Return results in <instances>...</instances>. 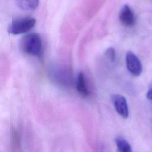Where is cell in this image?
Instances as JSON below:
<instances>
[{"label":"cell","mask_w":152,"mask_h":152,"mask_svg":"<svg viewBox=\"0 0 152 152\" xmlns=\"http://www.w3.org/2000/svg\"><path fill=\"white\" fill-rule=\"evenodd\" d=\"M21 51L30 56H39L42 49V40L41 36L36 33L26 34L20 42Z\"/></svg>","instance_id":"cell-1"},{"label":"cell","mask_w":152,"mask_h":152,"mask_svg":"<svg viewBox=\"0 0 152 152\" xmlns=\"http://www.w3.org/2000/svg\"><path fill=\"white\" fill-rule=\"evenodd\" d=\"M36 23V19L33 17L18 18L12 20L9 24L8 31L9 33L14 35L26 33L34 27Z\"/></svg>","instance_id":"cell-2"},{"label":"cell","mask_w":152,"mask_h":152,"mask_svg":"<svg viewBox=\"0 0 152 152\" xmlns=\"http://www.w3.org/2000/svg\"><path fill=\"white\" fill-rule=\"evenodd\" d=\"M126 64L128 71L134 75H140L142 71V66L138 58L131 51H128L126 55Z\"/></svg>","instance_id":"cell-3"},{"label":"cell","mask_w":152,"mask_h":152,"mask_svg":"<svg viewBox=\"0 0 152 152\" xmlns=\"http://www.w3.org/2000/svg\"><path fill=\"white\" fill-rule=\"evenodd\" d=\"M119 18L121 23L125 26L131 27L135 23V17L131 8L127 4H125L121 9Z\"/></svg>","instance_id":"cell-4"},{"label":"cell","mask_w":152,"mask_h":152,"mask_svg":"<svg viewBox=\"0 0 152 152\" xmlns=\"http://www.w3.org/2000/svg\"><path fill=\"white\" fill-rule=\"evenodd\" d=\"M111 99L117 112L124 118H127L129 115V112L125 98L122 95L113 94L112 96Z\"/></svg>","instance_id":"cell-5"},{"label":"cell","mask_w":152,"mask_h":152,"mask_svg":"<svg viewBox=\"0 0 152 152\" xmlns=\"http://www.w3.org/2000/svg\"><path fill=\"white\" fill-rule=\"evenodd\" d=\"M77 90L84 96H87L89 94L88 90L86 87V84L85 81L84 75L83 72H80L78 75L77 84H76Z\"/></svg>","instance_id":"cell-6"},{"label":"cell","mask_w":152,"mask_h":152,"mask_svg":"<svg viewBox=\"0 0 152 152\" xmlns=\"http://www.w3.org/2000/svg\"><path fill=\"white\" fill-rule=\"evenodd\" d=\"M18 6L24 10H33L39 5V0H15Z\"/></svg>","instance_id":"cell-7"},{"label":"cell","mask_w":152,"mask_h":152,"mask_svg":"<svg viewBox=\"0 0 152 152\" xmlns=\"http://www.w3.org/2000/svg\"><path fill=\"white\" fill-rule=\"evenodd\" d=\"M118 150L121 152H131V147L129 142L121 137H118L115 140Z\"/></svg>","instance_id":"cell-8"},{"label":"cell","mask_w":152,"mask_h":152,"mask_svg":"<svg viewBox=\"0 0 152 152\" xmlns=\"http://www.w3.org/2000/svg\"><path fill=\"white\" fill-rule=\"evenodd\" d=\"M12 134H11V144L13 145V147L18 148L20 145V141H19V136L18 135V132L16 129H14L12 131Z\"/></svg>","instance_id":"cell-9"},{"label":"cell","mask_w":152,"mask_h":152,"mask_svg":"<svg viewBox=\"0 0 152 152\" xmlns=\"http://www.w3.org/2000/svg\"><path fill=\"white\" fill-rule=\"evenodd\" d=\"M106 54L107 57L112 62H114L115 61V50L113 48H109L106 50Z\"/></svg>","instance_id":"cell-10"},{"label":"cell","mask_w":152,"mask_h":152,"mask_svg":"<svg viewBox=\"0 0 152 152\" xmlns=\"http://www.w3.org/2000/svg\"><path fill=\"white\" fill-rule=\"evenodd\" d=\"M147 97L148 99H149L150 101L152 102V87H151L148 90L147 94Z\"/></svg>","instance_id":"cell-11"}]
</instances>
